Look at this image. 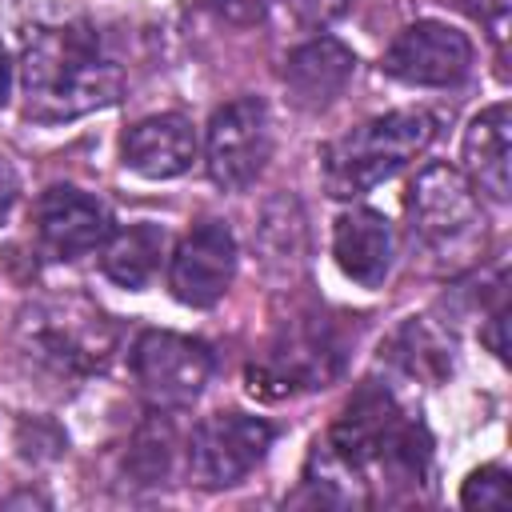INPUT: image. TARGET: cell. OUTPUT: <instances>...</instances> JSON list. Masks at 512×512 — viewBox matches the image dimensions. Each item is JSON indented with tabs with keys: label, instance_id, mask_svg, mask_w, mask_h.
<instances>
[{
	"label": "cell",
	"instance_id": "14",
	"mask_svg": "<svg viewBox=\"0 0 512 512\" xmlns=\"http://www.w3.org/2000/svg\"><path fill=\"white\" fill-rule=\"evenodd\" d=\"M332 256L348 280L360 288H380L396 260V232L376 208H352L336 220Z\"/></svg>",
	"mask_w": 512,
	"mask_h": 512
},
{
	"label": "cell",
	"instance_id": "16",
	"mask_svg": "<svg viewBox=\"0 0 512 512\" xmlns=\"http://www.w3.org/2000/svg\"><path fill=\"white\" fill-rule=\"evenodd\" d=\"M164 244H168V236H164L160 224H148V220L144 224H128V228H120V232H112L104 240L100 268H104V276L112 284L136 292L156 276V268L164 260Z\"/></svg>",
	"mask_w": 512,
	"mask_h": 512
},
{
	"label": "cell",
	"instance_id": "7",
	"mask_svg": "<svg viewBox=\"0 0 512 512\" xmlns=\"http://www.w3.org/2000/svg\"><path fill=\"white\" fill-rule=\"evenodd\" d=\"M132 376L152 408H188L212 376V352L204 340L148 328L132 344Z\"/></svg>",
	"mask_w": 512,
	"mask_h": 512
},
{
	"label": "cell",
	"instance_id": "18",
	"mask_svg": "<svg viewBox=\"0 0 512 512\" xmlns=\"http://www.w3.org/2000/svg\"><path fill=\"white\" fill-rule=\"evenodd\" d=\"M396 348H400L404 368H408V372H416V376L440 380V376L448 372V348H444V344L428 332V324H420V320H412V324H404V328H400Z\"/></svg>",
	"mask_w": 512,
	"mask_h": 512
},
{
	"label": "cell",
	"instance_id": "13",
	"mask_svg": "<svg viewBox=\"0 0 512 512\" xmlns=\"http://www.w3.org/2000/svg\"><path fill=\"white\" fill-rule=\"evenodd\" d=\"M356 72V56L352 48H344L336 36H312L308 44L292 48L284 60V88L288 100L304 112H320L328 108L352 80Z\"/></svg>",
	"mask_w": 512,
	"mask_h": 512
},
{
	"label": "cell",
	"instance_id": "8",
	"mask_svg": "<svg viewBox=\"0 0 512 512\" xmlns=\"http://www.w3.org/2000/svg\"><path fill=\"white\" fill-rule=\"evenodd\" d=\"M272 424L248 412H216L188 436V480L200 488L240 484L272 448Z\"/></svg>",
	"mask_w": 512,
	"mask_h": 512
},
{
	"label": "cell",
	"instance_id": "23",
	"mask_svg": "<svg viewBox=\"0 0 512 512\" xmlns=\"http://www.w3.org/2000/svg\"><path fill=\"white\" fill-rule=\"evenodd\" d=\"M16 200H20V176H16V168L0 156V224L12 216Z\"/></svg>",
	"mask_w": 512,
	"mask_h": 512
},
{
	"label": "cell",
	"instance_id": "9",
	"mask_svg": "<svg viewBox=\"0 0 512 512\" xmlns=\"http://www.w3.org/2000/svg\"><path fill=\"white\" fill-rule=\"evenodd\" d=\"M380 68L400 84L448 88L460 84L472 68V40L444 20H416L396 32L380 56Z\"/></svg>",
	"mask_w": 512,
	"mask_h": 512
},
{
	"label": "cell",
	"instance_id": "20",
	"mask_svg": "<svg viewBox=\"0 0 512 512\" xmlns=\"http://www.w3.org/2000/svg\"><path fill=\"white\" fill-rule=\"evenodd\" d=\"M284 4V12L300 24V28H328V24H336L344 12H348V4L352 0H280Z\"/></svg>",
	"mask_w": 512,
	"mask_h": 512
},
{
	"label": "cell",
	"instance_id": "2",
	"mask_svg": "<svg viewBox=\"0 0 512 512\" xmlns=\"http://www.w3.org/2000/svg\"><path fill=\"white\" fill-rule=\"evenodd\" d=\"M408 236L440 272H464L476 264L488 240V220L476 188L452 164H428L404 196Z\"/></svg>",
	"mask_w": 512,
	"mask_h": 512
},
{
	"label": "cell",
	"instance_id": "11",
	"mask_svg": "<svg viewBox=\"0 0 512 512\" xmlns=\"http://www.w3.org/2000/svg\"><path fill=\"white\" fill-rule=\"evenodd\" d=\"M236 276V236L224 220L196 224L172 252L168 288L188 308H212Z\"/></svg>",
	"mask_w": 512,
	"mask_h": 512
},
{
	"label": "cell",
	"instance_id": "15",
	"mask_svg": "<svg viewBox=\"0 0 512 512\" xmlns=\"http://www.w3.org/2000/svg\"><path fill=\"white\" fill-rule=\"evenodd\" d=\"M464 176L492 200L512 196V108H484L464 132Z\"/></svg>",
	"mask_w": 512,
	"mask_h": 512
},
{
	"label": "cell",
	"instance_id": "3",
	"mask_svg": "<svg viewBox=\"0 0 512 512\" xmlns=\"http://www.w3.org/2000/svg\"><path fill=\"white\" fill-rule=\"evenodd\" d=\"M436 136V120L424 108H400L388 116H372L352 132L336 136L320 152V180L328 196L352 200L392 180L404 164H412Z\"/></svg>",
	"mask_w": 512,
	"mask_h": 512
},
{
	"label": "cell",
	"instance_id": "19",
	"mask_svg": "<svg viewBox=\"0 0 512 512\" xmlns=\"http://www.w3.org/2000/svg\"><path fill=\"white\" fill-rule=\"evenodd\" d=\"M464 508H508V472L496 464L476 468L460 488Z\"/></svg>",
	"mask_w": 512,
	"mask_h": 512
},
{
	"label": "cell",
	"instance_id": "12",
	"mask_svg": "<svg viewBox=\"0 0 512 512\" xmlns=\"http://www.w3.org/2000/svg\"><path fill=\"white\" fill-rule=\"evenodd\" d=\"M200 152L196 128L188 116L180 112H164V116H148L140 124H132L120 140V160L124 168H132L144 180H172L184 176L192 168Z\"/></svg>",
	"mask_w": 512,
	"mask_h": 512
},
{
	"label": "cell",
	"instance_id": "21",
	"mask_svg": "<svg viewBox=\"0 0 512 512\" xmlns=\"http://www.w3.org/2000/svg\"><path fill=\"white\" fill-rule=\"evenodd\" d=\"M204 8H208L216 20H224V24L248 28V24H256V20L268 16L272 0H204Z\"/></svg>",
	"mask_w": 512,
	"mask_h": 512
},
{
	"label": "cell",
	"instance_id": "22",
	"mask_svg": "<svg viewBox=\"0 0 512 512\" xmlns=\"http://www.w3.org/2000/svg\"><path fill=\"white\" fill-rule=\"evenodd\" d=\"M468 8H472L476 20H484V24L492 28V36H496V44H500V40H504V24H508V0H472Z\"/></svg>",
	"mask_w": 512,
	"mask_h": 512
},
{
	"label": "cell",
	"instance_id": "1",
	"mask_svg": "<svg viewBox=\"0 0 512 512\" xmlns=\"http://www.w3.org/2000/svg\"><path fill=\"white\" fill-rule=\"evenodd\" d=\"M20 80L24 112L40 124H60L108 108L124 92L120 64L104 52L96 28L84 20L28 32Z\"/></svg>",
	"mask_w": 512,
	"mask_h": 512
},
{
	"label": "cell",
	"instance_id": "6",
	"mask_svg": "<svg viewBox=\"0 0 512 512\" xmlns=\"http://www.w3.org/2000/svg\"><path fill=\"white\" fill-rule=\"evenodd\" d=\"M272 156V120L264 100L240 96L212 112L208 136H204V164L212 184L224 192L248 188Z\"/></svg>",
	"mask_w": 512,
	"mask_h": 512
},
{
	"label": "cell",
	"instance_id": "24",
	"mask_svg": "<svg viewBox=\"0 0 512 512\" xmlns=\"http://www.w3.org/2000/svg\"><path fill=\"white\" fill-rule=\"evenodd\" d=\"M8 96H12V56H8V48L0 44V108L8 104Z\"/></svg>",
	"mask_w": 512,
	"mask_h": 512
},
{
	"label": "cell",
	"instance_id": "5",
	"mask_svg": "<svg viewBox=\"0 0 512 512\" xmlns=\"http://www.w3.org/2000/svg\"><path fill=\"white\" fill-rule=\"evenodd\" d=\"M340 372V344L324 324L284 328L268 352L248 364V392L260 400H284L292 392H312L332 384Z\"/></svg>",
	"mask_w": 512,
	"mask_h": 512
},
{
	"label": "cell",
	"instance_id": "4",
	"mask_svg": "<svg viewBox=\"0 0 512 512\" xmlns=\"http://www.w3.org/2000/svg\"><path fill=\"white\" fill-rule=\"evenodd\" d=\"M16 340H20V352L36 368H44L60 380H80V376L96 372L116 344L104 312H96L80 300L28 304L20 312Z\"/></svg>",
	"mask_w": 512,
	"mask_h": 512
},
{
	"label": "cell",
	"instance_id": "17",
	"mask_svg": "<svg viewBox=\"0 0 512 512\" xmlns=\"http://www.w3.org/2000/svg\"><path fill=\"white\" fill-rule=\"evenodd\" d=\"M172 448H176V432H172V420L164 416V408H156L132 436V448H128V472L140 480V484H160L172 468Z\"/></svg>",
	"mask_w": 512,
	"mask_h": 512
},
{
	"label": "cell",
	"instance_id": "10",
	"mask_svg": "<svg viewBox=\"0 0 512 512\" xmlns=\"http://www.w3.org/2000/svg\"><path fill=\"white\" fill-rule=\"evenodd\" d=\"M32 224H36V240H40L44 256H52V260H80V256L104 248V240L116 232L108 204L72 184H56V188L40 192V200L32 208Z\"/></svg>",
	"mask_w": 512,
	"mask_h": 512
}]
</instances>
